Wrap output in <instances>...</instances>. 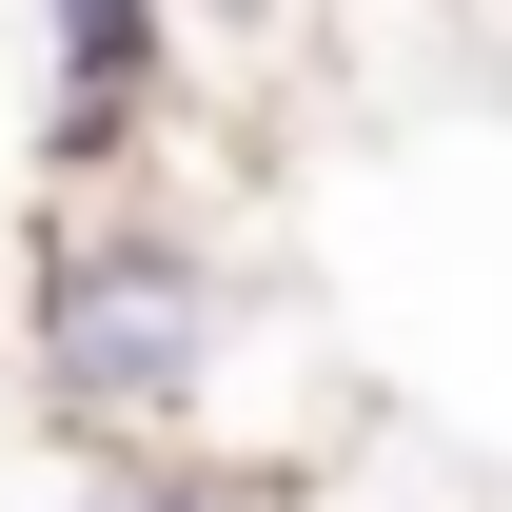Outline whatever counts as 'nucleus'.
<instances>
[{
  "label": "nucleus",
  "instance_id": "1",
  "mask_svg": "<svg viewBox=\"0 0 512 512\" xmlns=\"http://www.w3.org/2000/svg\"><path fill=\"white\" fill-rule=\"evenodd\" d=\"M60 512H316V493H217V473H79Z\"/></svg>",
  "mask_w": 512,
  "mask_h": 512
}]
</instances>
